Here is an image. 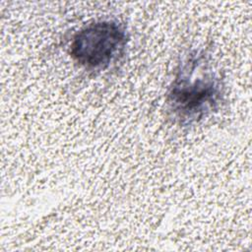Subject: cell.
Returning a JSON list of instances; mask_svg holds the SVG:
<instances>
[{"label": "cell", "mask_w": 252, "mask_h": 252, "mask_svg": "<svg viewBox=\"0 0 252 252\" xmlns=\"http://www.w3.org/2000/svg\"><path fill=\"white\" fill-rule=\"evenodd\" d=\"M128 35L122 24L101 20L86 25L72 37L70 55L86 71L101 72L124 55Z\"/></svg>", "instance_id": "2"}, {"label": "cell", "mask_w": 252, "mask_h": 252, "mask_svg": "<svg viewBox=\"0 0 252 252\" xmlns=\"http://www.w3.org/2000/svg\"><path fill=\"white\" fill-rule=\"evenodd\" d=\"M224 98V84L204 50L188 51L179 62L166 94V106L179 125L191 126L217 112Z\"/></svg>", "instance_id": "1"}]
</instances>
